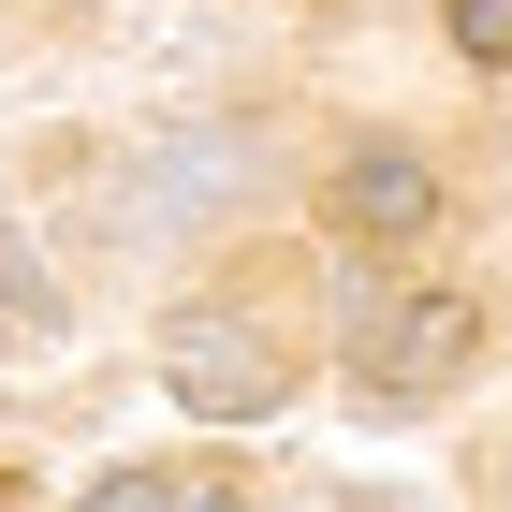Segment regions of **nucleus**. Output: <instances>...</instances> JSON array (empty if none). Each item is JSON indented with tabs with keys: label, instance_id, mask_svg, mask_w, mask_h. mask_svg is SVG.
<instances>
[{
	"label": "nucleus",
	"instance_id": "6e6552de",
	"mask_svg": "<svg viewBox=\"0 0 512 512\" xmlns=\"http://www.w3.org/2000/svg\"><path fill=\"white\" fill-rule=\"evenodd\" d=\"M0 512H15V483H0Z\"/></svg>",
	"mask_w": 512,
	"mask_h": 512
},
{
	"label": "nucleus",
	"instance_id": "39448f33",
	"mask_svg": "<svg viewBox=\"0 0 512 512\" xmlns=\"http://www.w3.org/2000/svg\"><path fill=\"white\" fill-rule=\"evenodd\" d=\"M88 512H176V498H161L147 469H118V483H88Z\"/></svg>",
	"mask_w": 512,
	"mask_h": 512
},
{
	"label": "nucleus",
	"instance_id": "f257e3e1",
	"mask_svg": "<svg viewBox=\"0 0 512 512\" xmlns=\"http://www.w3.org/2000/svg\"><path fill=\"white\" fill-rule=\"evenodd\" d=\"M161 395L205 410V425H264L278 395H293V352H278L249 308H191L176 337H161Z\"/></svg>",
	"mask_w": 512,
	"mask_h": 512
},
{
	"label": "nucleus",
	"instance_id": "7ed1b4c3",
	"mask_svg": "<svg viewBox=\"0 0 512 512\" xmlns=\"http://www.w3.org/2000/svg\"><path fill=\"white\" fill-rule=\"evenodd\" d=\"M337 235H352V249H425L439 235V176L410 147H352V161H337Z\"/></svg>",
	"mask_w": 512,
	"mask_h": 512
},
{
	"label": "nucleus",
	"instance_id": "f03ea898",
	"mask_svg": "<svg viewBox=\"0 0 512 512\" xmlns=\"http://www.w3.org/2000/svg\"><path fill=\"white\" fill-rule=\"evenodd\" d=\"M469 352H483V308L469 293H381V308H352V381L366 395H454L469 381Z\"/></svg>",
	"mask_w": 512,
	"mask_h": 512
},
{
	"label": "nucleus",
	"instance_id": "423d86ee",
	"mask_svg": "<svg viewBox=\"0 0 512 512\" xmlns=\"http://www.w3.org/2000/svg\"><path fill=\"white\" fill-rule=\"evenodd\" d=\"M191 512H249V498H191Z\"/></svg>",
	"mask_w": 512,
	"mask_h": 512
},
{
	"label": "nucleus",
	"instance_id": "0eeeda50",
	"mask_svg": "<svg viewBox=\"0 0 512 512\" xmlns=\"http://www.w3.org/2000/svg\"><path fill=\"white\" fill-rule=\"evenodd\" d=\"M352 512H410V498H352Z\"/></svg>",
	"mask_w": 512,
	"mask_h": 512
},
{
	"label": "nucleus",
	"instance_id": "20e7f679",
	"mask_svg": "<svg viewBox=\"0 0 512 512\" xmlns=\"http://www.w3.org/2000/svg\"><path fill=\"white\" fill-rule=\"evenodd\" d=\"M454 15V59H483V74H512V0H439Z\"/></svg>",
	"mask_w": 512,
	"mask_h": 512
}]
</instances>
